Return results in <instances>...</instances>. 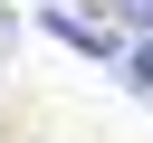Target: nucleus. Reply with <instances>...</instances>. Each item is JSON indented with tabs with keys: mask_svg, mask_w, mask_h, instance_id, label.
Instances as JSON below:
<instances>
[{
	"mask_svg": "<svg viewBox=\"0 0 153 143\" xmlns=\"http://www.w3.org/2000/svg\"><path fill=\"white\" fill-rule=\"evenodd\" d=\"M115 76H124L134 95H153V38H143V48H124V57H115Z\"/></svg>",
	"mask_w": 153,
	"mask_h": 143,
	"instance_id": "nucleus-1",
	"label": "nucleus"
},
{
	"mask_svg": "<svg viewBox=\"0 0 153 143\" xmlns=\"http://www.w3.org/2000/svg\"><path fill=\"white\" fill-rule=\"evenodd\" d=\"M115 19L124 29H153V0H115Z\"/></svg>",
	"mask_w": 153,
	"mask_h": 143,
	"instance_id": "nucleus-2",
	"label": "nucleus"
}]
</instances>
